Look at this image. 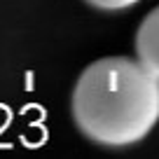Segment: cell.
<instances>
[{"label": "cell", "instance_id": "6da1fadb", "mask_svg": "<svg viewBox=\"0 0 159 159\" xmlns=\"http://www.w3.org/2000/svg\"><path fill=\"white\" fill-rule=\"evenodd\" d=\"M70 110L89 140L126 148L143 140L159 122V80L140 61L98 59L82 70Z\"/></svg>", "mask_w": 159, "mask_h": 159}, {"label": "cell", "instance_id": "7a4b0ae2", "mask_svg": "<svg viewBox=\"0 0 159 159\" xmlns=\"http://www.w3.org/2000/svg\"><path fill=\"white\" fill-rule=\"evenodd\" d=\"M136 54L140 63L159 80V7L145 16L136 33Z\"/></svg>", "mask_w": 159, "mask_h": 159}, {"label": "cell", "instance_id": "3957f363", "mask_svg": "<svg viewBox=\"0 0 159 159\" xmlns=\"http://www.w3.org/2000/svg\"><path fill=\"white\" fill-rule=\"evenodd\" d=\"M87 2L105 12H117V10H126V7L136 5L138 0H87Z\"/></svg>", "mask_w": 159, "mask_h": 159}]
</instances>
